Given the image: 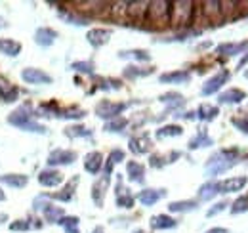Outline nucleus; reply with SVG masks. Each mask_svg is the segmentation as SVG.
<instances>
[{
    "mask_svg": "<svg viewBox=\"0 0 248 233\" xmlns=\"http://www.w3.org/2000/svg\"><path fill=\"white\" fill-rule=\"evenodd\" d=\"M170 10H172V2L168 0L149 2L145 19L147 23H151V29H164L170 23Z\"/></svg>",
    "mask_w": 248,
    "mask_h": 233,
    "instance_id": "nucleus-1",
    "label": "nucleus"
},
{
    "mask_svg": "<svg viewBox=\"0 0 248 233\" xmlns=\"http://www.w3.org/2000/svg\"><path fill=\"white\" fill-rule=\"evenodd\" d=\"M32 116L34 115H31V107L25 105V107H19L17 111H14L12 115L8 116V122L14 124V126H17V128H21V130H29V132H40V134H44V132H46V126L34 122Z\"/></svg>",
    "mask_w": 248,
    "mask_h": 233,
    "instance_id": "nucleus-2",
    "label": "nucleus"
},
{
    "mask_svg": "<svg viewBox=\"0 0 248 233\" xmlns=\"http://www.w3.org/2000/svg\"><path fill=\"white\" fill-rule=\"evenodd\" d=\"M237 157H239L237 149H223V151L216 153L214 157H210V161L206 163V170L210 174H221L237 163Z\"/></svg>",
    "mask_w": 248,
    "mask_h": 233,
    "instance_id": "nucleus-3",
    "label": "nucleus"
},
{
    "mask_svg": "<svg viewBox=\"0 0 248 233\" xmlns=\"http://www.w3.org/2000/svg\"><path fill=\"white\" fill-rule=\"evenodd\" d=\"M195 4L193 2H187V0H178V2H172V10H170V23L174 27H186L191 23L193 19V8Z\"/></svg>",
    "mask_w": 248,
    "mask_h": 233,
    "instance_id": "nucleus-4",
    "label": "nucleus"
},
{
    "mask_svg": "<svg viewBox=\"0 0 248 233\" xmlns=\"http://www.w3.org/2000/svg\"><path fill=\"white\" fill-rule=\"evenodd\" d=\"M147 8H149V2H143V0L128 2V8H126V19H130V21H138V23L145 21Z\"/></svg>",
    "mask_w": 248,
    "mask_h": 233,
    "instance_id": "nucleus-5",
    "label": "nucleus"
},
{
    "mask_svg": "<svg viewBox=\"0 0 248 233\" xmlns=\"http://www.w3.org/2000/svg\"><path fill=\"white\" fill-rule=\"evenodd\" d=\"M126 107H128L126 103H113V101H107V100H105V101L97 103L95 113L101 116V118H117Z\"/></svg>",
    "mask_w": 248,
    "mask_h": 233,
    "instance_id": "nucleus-6",
    "label": "nucleus"
},
{
    "mask_svg": "<svg viewBox=\"0 0 248 233\" xmlns=\"http://www.w3.org/2000/svg\"><path fill=\"white\" fill-rule=\"evenodd\" d=\"M21 79L27 83V84H50L52 83V77L40 69H34V67H29V69H23L21 71Z\"/></svg>",
    "mask_w": 248,
    "mask_h": 233,
    "instance_id": "nucleus-7",
    "label": "nucleus"
},
{
    "mask_svg": "<svg viewBox=\"0 0 248 233\" xmlns=\"http://www.w3.org/2000/svg\"><path fill=\"white\" fill-rule=\"evenodd\" d=\"M75 159H77V153H75V151H69V149H56V151L50 153L48 165H50V166H56V165H71Z\"/></svg>",
    "mask_w": 248,
    "mask_h": 233,
    "instance_id": "nucleus-8",
    "label": "nucleus"
},
{
    "mask_svg": "<svg viewBox=\"0 0 248 233\" xmlns=\"http://www.w3.org/2000/svg\"><path fill=\"white\" fill-rule=\"evenodd\" d=\"M247 185V178L239 176V178H229L223 182H217V193H233V191H241Z\"/></svg>",
    "mask_w": 248,
    "mask_h": 233,
    "instance_id": "nucleus-9",
    "label": "nucleus"
},
{
    "mask_svg": "<svg viewBox=\"0 0 248 233\" xmlns=\"http://www.w3.org/2000/svg\"><path fill=\"white\" fill-rule=\"evenodd\" d=\"M227 81H229V73H227V71H219V73L214 75L210 81H206V84L202 86V94H204V96L214 94V92H217L219 88L227 83Z\"/></svg>",
    "mask_w": 248,
    "mask_h": 233,
    "instance_id": "nucleus-10",
    "label": "nucleus"
},
{
    "mask_svg": "<svg viewBox=\"0 0 248 233\" xmlns=\"http://www.w3.org/2000/svg\"><path fill=\"white\" fill-rule=\"evenodd\" d=\"M202 12L206 16V19L210 23H217L223 19V14H221V2H202Z\"/></svg>",
    "mask_w": 248,
    "mask_h": 233,
    "instance_id": "nucleus-11",
    "label": "nucleus"
},
{
    "mask_svg": "<svg viewBox=\"0 0 248 233\" xmlns=\"http://www.w3.org/2000/svg\"><path fill=\"white\" fill-rule=\"evenodd\" d=\"M38 182H40L44 187H54V185H60L63 182V174L60 170L48 168V170H42V172L38 174Z\"/></svg>",
    "mask_w": 248,
    "mask_h": 233,
    "instance_id": "nucleus-12",
    "label": "nucleus"
},
{
    "mask_svg": "<svg viewBox=\"0 0 248 233\" xmlns=\"http://www.w3.org/2000/svg\"><path fill=\"white\" fill-rule=\"evenodd\" d=\"M164 195H166L164 189H143V191L138 193V201L141 204H145V206H151L156 201H160Z\"/></svg>",
    "mask_w": 248,
    "mask_h": 233,
    "instance_id": "nucleus-13",
    "label": "nucleus"
},
{
    "mask_svg": "<svg viewBox=\"0 0 248 233\" xmlns=\"http://www.w3.org/2000/svg\"><path fill=\"white\" fill-rule=\"evenodd\" d=\"M151 149V140L147 134H141V136H136L130 140V151L136 153V155H141V153H147Z\"/></svg>",
    "mask_w": 248,
    "mask_h": 233,
    "instance_id": "nucleus-14",
    "label": "nucleus"
},
{
    "mask_svg": "<svg viewBox=\"0 0 248 233\" xmlns=\"http://www.w3.org/2000/svg\"><path fill=\"white\" fill-rule=\"evenodd\" d=\"M101 166H103V157H101V153L92 151V153L86 155V159H84V168H86L90 174H97V172L101 170Z\"/></svg>",
    "mask_w": 248,
    "mask_h": 233,
    "instance_id": "nucleus-15",
    "label": "nucleus"
},
{
    "mask_svg": "<svg viewBox=\"0 0 248 233\" xmlns=\"http://www.w3.org/2000/svg\"><path fill=\"white\" fill-rule=\"evenodd\" d=\"M36 38V44H40V46H50V44H54V40L58 38V33L54 29H48V27H40V29L36 31V34H34Z\"/></svg>",
    "mask_w": 248,
    "mask_h": 233,
    "instance_id": "nucleus-16",
    "label": "nucleus"
},
{
    "mask_svg": "<svg viewBox=\"0 0 248 233\" xmlns=\"http://www.w3.org/2000/svg\"><path fill=\"white\" fill-rule=\"evenodd\" d=\"M109 36H111V31L109 29H92L88 33V42L95 46V48H99V46H103L107 40H109Z\"/></svg>",
    "mask_w": 248,
    "mask_h": 233,
    "instance_id": "nucleus-17",
    "label": "nucleus"
},
{
    "mask_svg": "<svg viewBox=\"0 0 248 233\" xmlns=\"http://www.w3.org/2000/svg\"><path fill=\"white\" fill-rule=\"evenodd\" d=\"M247 98V92L239 90V88H229L227 92L219 94V103H239Z\"/></svg>",
    "mask_w": 248,
    "mask_h": 233,
    "instance_id": "nucleus-18",
    "label": "nucleus"
},
{
    "mask_svg": "<svg viewBox=\"0 0 248 233\" xmlns=\"http://www.w3.org/2000/svg\"><path fill=\"white\" fill-rule=\"evenodd\" d=\"M29 182V178L23 174H4L0 176V183H6L8 187H25Z\"/></svg>",
    "mask_w": 248,
    "mask_h": 233,
    "instance_id": "nucleus-19",
    "label": "nucleus"
},
{
    "mask_svg": "<svg viewBox=\"0 0 248 233\" xmlns=\"http://www.w3.org/2000/svg\"><path fill=\"white\" fill-rule=\"evenodd\" d=\"M176 224L178 222L174 218L166 216V214H158V216L151 218V228L153 230H172V228H176Z\"/></svg>",
    "mask_w": 248,
    "mask_h": 233,
    "instance_id": "nucleus-20",
    "label": "nucleus"
},
{
    "mask_svg": "<svg viewBox=\"0 0 248 233\" xmlns=\"http://www.w3.org/2000/svg\"><path fill=\"white\" fill-rule=\"evenodd\" d=\"M0 52L16 58L21 52V44L17 40H12V38H0Z\"/></svg>",
    "mask_w": 248,
    "mask_h": 233,
    "instance_id": "nucleus-21",
    "label": "nucleus"
},
{
    "mask_svg": "<svg viewBox=\"0 0 248 233\" xmlns=\"http://www.w3.org/2000/svg\"><path fill=\"white\" fill-rule=\"evenodd\" d=\"M126 170H128V178H130L132 182L141 183V182L145 180V168H143V165H140V163H136V161H130L128 166H126Z\"/></svg>",
    "mask_w": 248,
    "mask_h": 233,
    "instance_id": "nucleus-22",
    "label": "nucleus"
},
{
    "mask_svg": "<svg viewBox=\"0 0 248 233\" xmlns=\"http://www.w3.org/2000/svg\"><path fill=\"white\" fill-rule=\"evenodd\" d=\"M117 204H119L121 208H132V206H134V197L128 193L126 187H123L121 182H119V185H117Z\"/></svg>",
    "mask_w": 248,
    "mask_h": 233,
    "instance_id": "nucleus-23",
    "label": "nucleus"
},
{
    "mask_svg": "<svg viewBox=\"0 0 248 233\" xmlns=\"http://www.w3.org/2000/svg\"><path fill=\"white\" fill-rule=\"evenodd\" d=\"M107 183H109V178H107V176H103V178H101V182H97V183L93 185L92 197H93V203L97 204V206H101V204H103V195H105V187H107Z\"/></svg>",
    "mask_w": 248,
    "mask_h": 233,
    "instance_id": "nucleus-24",
    "label": "nucleus"
},
{
    "mask_svg": "<svg viewBox=\"0 0 248 233\" xmlns=\"http://www.w3.org/2000/svg\"><path fill=\"white\" fill-rule=\"evenodd\" d=\"M191 75L187 71H174V73H164L160 75V83H187Z\"/></svg>",
    "mask_w": 248,
    "mask_h": 233,
    "instance_id": "nucleus-25",
    "label": "nucleus"
},
{
    "mask_svg": "<svg viewBox=\"0 0 248 233\" xmlns=\"http://www.w3.org/2000/svg\"><path fill=\"white\" fill-rule=\"evenodd\" d=\"M182 134H184V128L178 126V124H168V126H162L160 130H156V138L158 140L172 138V136H182Z\"/></svg>",
    "mask_w": 248,
    "mask_h": 233,
    "instance_id": "nucleus-26",
    "label": "nucleus"
},
{
    "mask_svg": "<svg viewBox=\"0 0 248 233\" xmlns=\"http://www.w3.org/2000/svg\"><path fill=\"white\" fill-rule=\"evenodd\" d=\"M208 146H212V140L206 134V130H199V134L189 142V149H199V147H208Z\"/></svg>",
    "mask_w": 248,
    "mask_h": 233,
    "instance_id": "nucleus-27",
    "label": "nucleus"
},
{
    "mask_svg": "<svg viewBox=\"0 0 248 233\" xmlns=\"http://www.w3.org/2000/svg\"><path fill=\"white\" fill-rule=\"evenodd\" d=\"M245 48H248V40L247 42H239V44H221L217 48V52L223 54V56H235V54H241Z\"/></svg>",
    "mask_w": 248,
    "mask_h": 233,
    "instance_id": "nucleus-28",
    "label": "nucleus"
},
{
    "mask_svg": "<svg viewBox=\"0 0 248 233\" xmlns=\"http://www.w3.org/2000/svg\"><path fill=\"white\" fill-rule=\"evenodd\" d=\"M214 195H217V182H208L199 189V199L201 201H210Z\"/></svg>",
    "mask_w": 248,
    "mask_h": 233,
    "instance_id": "nucleus-29",
    "label": "nucleus"
},
{
    "mask_svg": "<svg viewBox=\"0 0 248 233\" xmlns=\"http://www.w3.org/2000/svg\"><path fill=\"white\" fill-rule=\"evenodd\" d=\"M42 212H44L46 222H50V224H58V222L63 218V210L60 208V206H52V204H48Z\"/></svg>",
    "mask_w": 248,
    "mask_h": 233,
    "instance_id": "nucleus-30",
    "label": "nucleus"
},
{
    "mask_svg": "<svg viewBox=\"0 0 248 233\" xmlns=\"http://www.w3.org/2000/svg\"><path fill=\"white\" fill-rule=\"evenodd\" d=\"M197 116H199L201 120H214L217 116V107H212V105H208V103H202V105L199 107V111H197Z\"/></svg>",
    "mask_w": 248,
    "mask_h": 233,
    "instance_id": "nucleus-31",
    "label": "nucleus"
},
{
    "mask_svg": "<svg viewBox=\"0 0 248 233\" xmlns=\"http://www.w3.org/2000/svg\"><path fill=\"white\" fill-rule=\"evenodd\" d=\"M123 159H124V151H121V149L111 151V155H109V159H107V165H105V176H107V178H109V174H111L113 166H115L117 163H121Z\"/></svg>",
    "mask_w": 248,
    "mask_h": 233,
    "instance_id": "nucleus-32",
    "label": "nucleus"
},
{
    "mask_svg": "<svg viewBox=\"0 0 248 233\" xmlns=\"http://www.w3.org/2000/svg\"><path fill=\"white\" fill-rule=\"evenodd\" d=\"M195 208H197V201H176V203H170L168 206L170 212H189Z\"/></svg>",
    "mask_w": 248,
    "mask_h": 233,
    "instance_id": "nucleus-33",
    "label": "nucleus"
},
{
    "mask_svg": "<svg viewBox=\"0 0 248 233\" xmlns=\"http://www.w3.org/2000/svg\"><path fill=\"white\" fill-rule=\"evenodd\" d=\"M126 8H128V2H113L109 10L113 12V17H115V19L126 21Z\"/></svg>",
    "mask_w": 248,
    "mask_h": 233,
    "instance_id": "nucleus-34",
    "label": "nucleus"
},
{
    "mask_svg": "<svg viewBox=\"0 0 248 233\" xmlns=\"http://www.w3.org/2000/svg\"><path fill=\"white\" fill-rule=\"evenodd\" d=\"M65 136H69V138H88V136H92V130H88V128H84V126H71V128H67L65 130Z\"/></svg>",
    "mask_w": 248,
    "mask_h": 233,
    "instance_id": "nucleus-35",
    "label": "nucleus"
},
{
    "mask_svg": "<svg viewBox=\"0 0 248 233\" xmlns=\"http://www.w3.org/2000/svg\"><path fill=\"white\" fill-rule=\"evenodd\" d=\"M77 182H78V180L75 178V180H73V182H71V183H69V185H67L63 191L56 193V195H52V197H54V199H58V201H71V199H73V189H75Z\"/></svg>",
    "mask_w": 248,
    "mask_h": 233,
    "instance_id": "nucleus-36",
    "label": "nucleus"
},
{
    "mask_svg": "<svg viewBox=\"0 0 248 233\" xmlns=\"http://www.w3.org/2000/svg\"><path fill=\"white\" fill-rule=\"evenodd\" d=\"M126 124H128V120H126L124 116H117V118H113L111 122L105 124V130H107V132H121Z\"/></svg>",
    "mask_w": 248,
    "mask_h": 233,
    "instance_id": "nucleus-37",
    "label": "nucleus"
},
{
    "mask_svg": "<svg viewBox=\"0 0 248 233\" xmlns=\"http://www.w3.org/2000/svg\"><path fill=\"white\" fill-rule=\"evenodd\" d=\"M153 73V69H145V71H140L138 67H134V65H130V67H126L124 69V77H128V79H138V77H145V75H151Z\"/></svg>",
    "mask_w": 248,
    "mask_h": 233,
    "instance_id": "nucleus-38",
    "label": "nucleus"
},
{
    "mask_svg": "<svg viewBox=\"0 0 248 233\" xmlns=\"http://www.w3.org/2000/svg\"><path fill=\"white\" fill-rule=\"evenodd\" d=\"M0 96H2L4 101H16L17 96H19V90L16 86H10L8 84V88H0Z\"/></svg>",
    "mask_w": 248,
    "mask_h": 233,
    "instance_id": "nucleus-39",
    "label": "nucleus"
},
{
    "mask_svg": "<svg viewBox=\"0 0 248 233\" xmlns=\"http://www.w3.org/2000/svg\"><path fill=\"white\" fill-rule=\"evenodd\" d=\"M121 58H134L140 59V61H149L151 56L145 50H130V52H121Z\"/></svg>",
    "mask_w": 248,
    "mask_h": 233,
    "instance_id": "nucleus-40",
    "label": "nucleus"
},
{
    "mask_svg": "<svg viewBox=\"0 0 248 233\" xmlns=\"http://www.w3.org/2000/svg\"><path fill=\"white\" fill-rule=\"evenodd\" d=\"M248 210V195H243V197H239L233 206H231V212L233 214H241V212H247Z\"/></svg>",
    "mask_w": 248,
    "mask_h": 233,
    "instance_id": "nucleus-41",
    "label": "nucleus"
},
{
    "mask_svg": "<svg viewBox=\"0 0 248 233\" xmlns=\"http://www.w3.org/2000/svg\"><path fill=\"white\" fill-rule=\"evenodd\" d=\"M160 101L172 103V105H182V103H184V96H180V94H176V92H170V94L160 96Z\"/></svg>",
    "mask_w": 248,
    "mask_h": 233,
    "instance_id": "nucleus-42",
    "label": "nucleus"
},
{
    "mask_svg": "<svg viewBox=\"0 0 248 233\" xmlns=\"http://www.w3.org/2000/svg\"><path fill=\"white\" fill-rule=\"evenodd\" d=\"M10 230L12 232H27V230H31V224L27 220H16L14 224H10Z\"/></svg>",
    "mask_w": 248,
    "mask_h": 233,
    "instance_id": "nucleus-43",
    "label": "nucleus"
},
{
    "mask_svg": "<svg viewBox=\"0 0 248 233\" xmlns=\"http://www.w3.org/2000/svg\"><path fill=\"white\" fill-rule=\"evenodd\" d=\"M73 69L75 71H80V73H92L93 65L88 63V61H77V63H73Z\"/></svg>",
    "mask_w": 248,
    "mask_h": 233,
    "instance_id": "nucleus-44",
    "label": "nucleus"
},
{
    "mask_svg": "<svg viewBox=\"0 0 248 233\" xmlns=\"http://www.w3.org/2000/svg\"><path fill=\"white\" fill-rule=\"evenodd\" d=\"M233 124H235L241 132L248 134V116H245V118H233Z\"/></svg>",
    "mask_w": 248,
    "mask_h": 233,
    "instance_id": "nucleus-45",
    "label": "nucleus"
},
{
    "mask_svg": "<svg viewBox=\"0 0 248 233\" xmlns=\"http://www.w3.org/2000/svg\"><path fill=\"white\" fill-rule=\"evenodd\" d=\"M225 206H227V203H217L214 208H210L208 210V216H216L217 212H221V210H225Z\"/></svg>",
    "mask_w": 248,
    "mask_h": 233,
    "instance_id": "nucleus-46",
    "label": "nucleus"
},
{
    "mask_svg": "<svg viewBox=\"0 0 248 233\" xmlns=\"http://www.w3.org/2000/svg\"><path fill=\"white\" fill-rule=\"evenodd\" d=\"M206 233H229L227 230H223V228H214V230H208Z\"/></svg>",
    "mask_w": 248,
    "mask_h": 233,
    "instance_id": "nucleus-47",
    "label": "nucleus"
},
{
    "mask_svg": "<svg viewBox=\"0 0 248 233\" xmlns=\"http://www.w3.org/2000/svg\"><path fill=\"white\" fill-rule=\"evenodd\" d=\"M247 63H248V54H247V56H245V58H243V59H241V63H239V67L243 69V65H247Z\"/></svg>",
    "mask_w": 248,
    "mask_h": 233,
    "instance_id": "nucleus-48",
    "label": "nucleus"
},
{
    "mask_svg": "<svg viewBox=\"0 0 248 233\" xmlns=\"http://www.w3.org/2000/svg\"><path fill=\"white\" fill-rule=\"evenodd\" d=\"M4 199H6V195H4V193H2V189H0V201H4Z\"/></svg>",
    "mask_w": 248,
    "mask_h": 233,
    "instance_id": "nucleus-49",
    "label": "nucleus"
},
{
    "mask_svg": "<svg viewBox=\"0 0 248 233\" xmlns=\"http://www.w3.org/2000/svg\"><path fill=\"white\" fill-rule=\"evenodd\" d=\"M93 233H103V230H101V228H95V230H93Z\"/></svg>",
    "mask_w": 248,
    "mask_h": 233,
    "instance_id": "nucleus-50",
    "label": "nucleus"
}]
</instances>
